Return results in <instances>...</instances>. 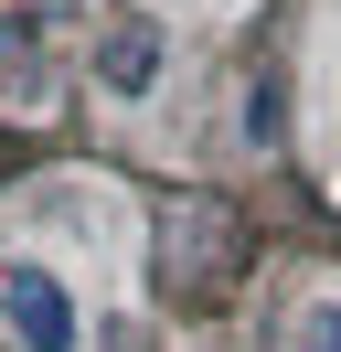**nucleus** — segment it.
Returning a JSON list of instances; mask_svg holds the SVG:
<instances>
[{
	"label": "nucleus",
	"mask_w": 341,
	"mask_h": 352,
	"mask_svg": "<svg viewBox=\"0 0 341 352\" xmlns=\"http://www.w3.org/2000/svg\"><path fill=\"white\" fill-rule=\"evenodd\" d=\"M96 75L118 96H149V75H160V22H139V11H128L118 32H107V54H96Z\"/></svg>",
	"instance_id": "2"
},
{
	"label": "nucleus",
	"mask_w": 341,
	"mask_h": 352,
	"mask_svg": "<svg viewBox=\"0 0 341 352\" xmlns=\"http://www.w3.org/2000/svg\"><path fill=\"white\" fill-rule=\"evenodd\" d=\"M245 139H256V150H277V75H267V86H245Z\"/></svg>",
	"instance_id": "4"
},
{
	"label": "nucleus",
	"mask_w": 341,
	"mask_h": 352,
	"mask_svg": "<svg viewBox=\"0 0 341 352\" xmlns=\"http://www.w3.org/2000/svg\"><path fill=\"white\" fill-rule=\"evenodd\" d=\"M298 352H341V299H320V309H298Z\"/></svg>",
	"instance_id": "3"
},
{
	"label": "nucleus",
	"mask_w": 341,
	"mask_h": 352,
	"mask_svg": "<svg viewBox=\"0 0 341 352\" xmlns=\"http://www.w3.org/2000/svg\"><path fill=\"white\" fill-rule=\"evenodd\" d=\"M0 309H11L21 352H75V299L54 267H0Z\"/></svg>",
	"instance_id": "1"
}]
</instances>
